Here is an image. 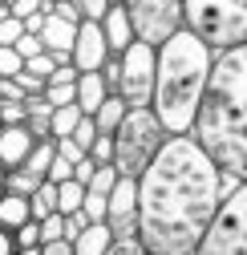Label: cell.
<instances>
[{
    "instance_id": "obj_1",
    "label": "cell",
    "mask_w": 247,
    "mask_h": 255,
    "mask_svg": "<svg viewBox=\"0 0 247 255\" xmlns=\"http://www.w3.org/2000/svg\"><path fill=\"white\" fill-rule=\"evenodd\" d=\"M223 203V174L191 134H170L138 174V239L150 255H195Z\"/></svg>"
},
{
    "instance_id": "obj_2",
    "label": "cell",
    "mask_w": 247,
    "mask_h": 255,
    "mask_svg": "<svg viewBox=\"0 0 247 255\" xmlns=\"http://www.w3.org/2000/svg\"><path fill=\"white\" fill-rule=\"evenodd\" d=\"M191 138L223 178L247 182V45L215 53Z\"/></svg>"
},
{
    "instance_id": "obj_3",
    "label": "cell",
    "mask_w": 247,
    "mask_h": 255,
    "mask_svg": "<svg viewBox=\"0 0 247 255\" xmlns=\"http://www.w3.org/2000/svg\"><path fill=\"white\" fill-rule=\"evenodd\" d=\"M211 65H215V49L203 45L191 28H178V33H170L158 45L150 110L158 114L166 134H191V122L199 114Z\"/></svg>"
},
{
    "instance_id": "obj_4",
    "label": "cell",
    "mask_w": 247,
    "mask_h": 255,
    "mask_svg": "<svg viewBox=\"0 0 247 255\" xmlns=\"http://www.w3.org/2000/svg\"><path fill=\"white\" fill-rule=\"evenodd\" d=\"M166 138L170 134L162 130L158 114L150 106H130L126 118H122V126L114 130V170L126 174V178H138L154 162V154L162 150Z\"/></svg>"
},
{
    "instance_id": "obj_5",
    "label": "cell",
    "mask_w": 247,
    "mask_h": 255,
    "mask_svg": "<svg viewBox=\"0 0 247 255\" xmlns=\"http://www.w3.org/2000/svg\"><path fill=\"white\" fill-rule=\"evenodd\" d=\"M182 28L215 53L247 45V0H182Z\"/></svg>"
},
{
    "instance_id": "obj_6",
    "label": "cell",
    "mask_w": 247,
    "mask_h": 255,
    "mask_svg": "<svg viewBox=\"0 0 247 255\" xmlns=\"http://www.w3.org/2000/svg\"><path fill=\"white\" fill-rule=\"evenodd\" d=\"M195 255H247V182H235L231 195H223Z\"/></svg>"
},
{
    "instance_id": "obj_7",
    "label": "cell",
    "mask_w": 247,
    "mask_h": 255,
    "mask_svg": "<svg viewBox=\"0 0 247 255\" xmlns=\"http://www.w3.org/2000/svg\"><path fill=\"white\" fill-rule=\"evenodd\" d=\"M122 77H118V98L126 106H150L154 98V65H158V45L130 41L118 53Z\"/></svg>"
},
{
    "instance_id": "obj_8",
    "label": "cell",
    "mask_w": 247,
    "mask_h": 255,
    "mask_svg": "<svg viewBox=\"0 0 247 255\" xmlns=\"http://www.w3.org/2000/svg\"><path fill=\"white\" fill-rule=\"evenodd\" d=\"M122 4L130 12L134 37L146 45H162L182 28V0H122Z\"/></svg>"
},
{
    "instance_id": "obj_9",
    "label": "cell",
    "mask_w": 247,
    "mask_h": 255,
    "mask_svg": "<svg viewBox=\"0 0 247 255\" xmlns=\"http://www.w3.org/2000/svg\"><path fill=\"white\" fill-rule=\"evenodd\" d=\"M106 227L114 231V239L138 235V178L118 174L110 199H106Z\"/></svg>"
},
{
    "instance_id": "obj_10",
    "label": "cell",
    "mask_w": 247,
    "mask_h": 255,
    "mask_svg": "<svg viewBox=\"0 0 247 255\" xmlns=\"http://www.w3.org/2000/svg\"><path fill=\"white\" fill-rule=\"evenodd\" d=\"M69 57H73L77 73H89V69H102V65H106L110 45H106V33H102L98 20H81V24H77V37H73Z\"/></svg>"
},
{
    "instance_id": "obj_11",
    "label": "cell",
    "mask_w": 247,
    "mask_h": 255,
    "mask_svg": "<svg viewBox=\"0 0 247 255\" xmlns=\"http://www.w3.org/2000/svg\"><path fill=\"white\" fill-rule=\"evenodd\" d=\"M33 146H37V138L28 134L24 122H20V126H4V130H0V170L24 166V158H28Z\"/></svg>"
},
{
    "instance_id": "obj_12",
    "label": "cell",
    "mask_w": 247,
    "mask_h": 255,
    "mask_svg": "<svg viewBox=\"0 0 247 255\" xmlns=\"http://www.w3.org/2000/svg\"><path fill=\"white\" fill-rule=\"evenodd\" d=\"M98 24H102V33H106L110 53H122L130 41H138V37H134V24H130V12H126V4H122V0H114Z\"/></svg>"
},
{
    "instance_id": "obj_13",
    "label": "cell",
    "mask_w": 247,
    "mask_h": 255,
    "mask_svg": "<svg viewBox=\"0 0 247 255\" xmlns=\"http://www.w3.org/2000/svg\"><path fill=\"white\" fill-rule=\"evenodd\" d=\"M37 37H41L45 53H69V49H73V37H77V24H73V20H61V16L49 12Z\"/></svg>"
},
{
    "instance_id": "obj_14",
    "label": "cell",
    "mask_w": 247,
    "mask_h": 255,
    "mask_svg": "<svg viewBox=\"0 0 247 255\" xmlns=\"http://www.w3.org/2000/svg\"><path fill=\"white\" fill-rule=\"evenodd\" d=\"M106 77H102V69H89V73H77V106H81V114H94L102 102H106Z\"/></svg>"
},
{
    "instance_id": "obj_15",
    "label": "cell",
    "mask_w": 247,
    "mask_h": 255,
    "mask_svg": "<svg viewBox=\"0 0 247 255\" xmlns=\"http://www.w3.org/2000/svg\"><path fill=\"white\" fill-rule=\"evenodd\" d=\"M110 243H114V231L106 223H89V227L73 239V255H106Z\"/></svg>"
},
{
    "instance_id": "obj_16",
    "label": "cell",
    "mask_w": 247,
    "mask_h": 255,
    "mask_svg": "<svg viewBox=\"0 0 247 255\" xmlns=\"http://www.w3.org/2000/svg\"><path fill=\"white\" fill-rule=\"evenodd\" d=\"M126 102H122L118 98V93H106V102L94 110V114H89V118H94V126H98V134H114L118 130V126H122V118H126Z\"/></svg>"
},
{
    "instance_id": "obj_17",
    "label": "cell",
    "mask_w": 247,
    "mask_h": 255,
    "mask_svg": "<svg viewBox=\"0 0 247 255\" xmlns=\"http://www.w3.org/2000/svg\"><path fill=\"white\" fill-rule=\"evenodd\" d=\"M33 215H28V195H12V190H4L0 195V227L4 231H16L20 223H28Z\"/></svg>"
},
{
    "instance_id": "obj_18",
    "label": "cell",
    "mask_w": 247,
    "mask_h": 255,
    "mask_svg": "<svg viewBox=\"0 0 247 255\" xmlns=\"http://www.w3.org/2000/svg\"><path fill=\"white\" fill-rule=\"evenodd\" d=\"M85 114H81V106L77 102H69V106H57L53 110V118H49V138H69L73 130H77V122H81Z\"/></svg>"
},
{
    "instance_id": "obj_19",
    "label": "cell",
    "mask_w": 247,
    "mask_h": 255,
    "mask_svg": "<svg viewBox=\"0 0 247 255\" xmlns=\"http://www.w3.org/2000/svg\"><path fill=\"white\" fill-rule=\"evenodd\" d=\"M53 154H57V142L53 138H41L33 150H28V158H24V166L20 170H28V174H37V178H49V166H53Z\"/></svg>"
},
{
    "instance_id": "obj_20",
    "label": "cell",
    "mask_w": 247,
    "mask_h": 255,
    "mask_svg": "<svg viewBox=\"0 0 247 255\" xmlns=\"http://www.w3.org/2000/svg\"><path fill=\"white\" fill-rule=\"evenodd\" d=\"M53 211H57V182L45 178L33 195H28V215H33V219H45V215H53Z\"/></svg>"
},
{
    "instance_id": "obj_21",
    "label": "cell",
    "mask_w": 247,
    "mask_h": 255,
    "mask_svg": "<svg viewBox=\"0 0 247 255\" xmlns=\"http://www.w3.org/2000/svg\"><path fill=\"white\" fill-rule=\"evenodd\" d=\"M81 199H85V186H81L77 178L57 182V215H73V211H81Z\"/></svg>"
},
{
    "instance_id": "obj_22",
    "label": "cell",
    "mask_w": 247,
    "mask_h": 255,
    "mask_svg": "<svg viewBox=\"0 0 247 255\" xmlns=\"http://www.w3.org/2000/svg\"><path fill=\"white\" fill-rule=\"evenodd\" d=\"M45 178H37V174H28V170H4V190H12V195H33V190L41 186Z\"/></svg>"
},
{
    "instance_id": "obj_23",
    "label": "cell",
    "mask_w": 247,
    "mask_h": 255,
    "mask_svg": "<svg viewBox=\"0 0 247 255\" xmlns=\"http://www.w3.org/2000/svg\"><path fill=\"white\" fill-rule=\"evenodd\" d=\"M114 182H118V170H114V162H106V166H98V170H94V178L85 182V190H89V195H106V199H110Z\"/></svg>"
},
{
    "instance_id": "obj_24",
    "label": "cell",
    "mask_w": 247,
    "mask_h": 255,
    "mask_svg": "<svg viewBox=\"0 0 247 255\" xmlns=\"http://www.w3.org/2000/svg\"><path fill=\"white\" fill-rule=\"evenodd\" d=\"M41 98H45L53 110H57V106H69V102H77V81H73V85H45Z\"/></svg>"
},
{
    "instance_id": "obj_25",
    "label": "cell",
    "mask_w": 247,
    "mask_h": 255,
    "mask_svg": "<svg viewBox=\"0 0 247 255\" xmlns=\"http://www.w3.org/2000/svg\"><path fill=\"white\" fill-rule=\"evenodd\" d=\"M8 12L16 16V20H24V16H37V12H53V4H45V0H8Z\"/></svg>"
},
{
    "instance_id": "obj_26",
    "label": "cell",
    "mask_w": 247,
    "mask_h": 255,
    "mask_svg": "<svg viewBox=\"0 0 247 255\" xmlns=\"http://www.w3.org/2000/svg\"><path fill=\"white\" fill-rule=\"evenodd\" d=\"M41 223V243H53V239H65V215H45V219H37Z\"/></svg>"
},
{
    "instance_id": "obj_27",
    "label": "cell",
    "mask_w": 247,
    "mask_h": 255,
    "mask_svg": "<svg viewBox=\"0 0 247 255\" xmlns=\"http://www.w3.org/2000/svg\"><path fill=\"white\" fill-rule=\"evenodd\" d=\"M12 243H16V247H41V223H37V219L20 223V227L12 231Z\"/></svg>"
},
{
    "instance_id": "obj_28",
    "label": "cell",
    "mask_w": 247,
    "mask_h": 255,
    "mask_svg": "<svg viewBox=\"0 0 247 255\" xmlns=\"http://www.w3.org/2000/svg\"><path fill=\"white\" fill-rule=\"evenodd\" d=\"M89 158H94L98 166L114 162V134H98V138H94V146H89Z\"/></svg>"
},
{
    "instance_id": "obj_29",
    "label": "cell",
    "mask_w": 247,
    "mask_h": 255,
    "mask_svg": "<svg viewBox=\"0 0 247 255\" xmlns=\"http://www.w3.org/2000/svg\"><path fill=\"white\" fill-rule=\"evenodd\" d=\"M24 69V61H20V53L12 49V45H0V77H16Z\"/></svg>"
},
{
    "instance_id": "obj_30",
    "label": "cell",
    "mask_w": 247,
    "mask_h": 255,
    "mask_svg": "<svg viewBox=\"0 0 247 255\" xmlns=\"http://www.w3.org/2000/svg\"><path fill=\"white\" fill-rule=\"evenodd\" d=\"M69 138H73V142H77V146H81V150L89 154V146H94V138H98V126H94V118H89V114H85V118L77 122V130H73Z\"/></svg>"
},
{
    "instance_id": "obj_31",
    "label": "cell",
    "mask_w": 247,
    "mask_h": 255,
    "mask_svg": "<svg viewBox=\"0 0 247 255\" xmlns=\"http://www.w3.org/2000/svg\"><path fill=\"white\" fill-rule=\"evenodd\" d=\"M81 211H85V219H89V223H106V195H89V190H85Z\"/></svg>"
},
{
    "instance_id": "obj_32",
    "label": "cell",
    "mask_w": 247,
    "mask_h": 255,
    "mask_svg": "<svg viewBox=\"0 0 247 255\" xmlns=\"http://www.w3.org/2000/svg\"><path fill=\"white\" fill-rule=\"evenodd\" d=\"M24 69H28V73H37L41 81H49V73L57 69V61H53V53H37V57H28V61H24Z\"/></svg>"
},
{
    "instance_id": "obj_33",
    "label": "cell",
    "mask_w": 247,
    "mask_h": 255,
    "mask_svg": "<svg viewBox=\"0 0 247 255\" xmlns=\"http://www.w3.org/2000/svg\"><path fill=\"white\" fill-rule=\"evenodd\" d=\"M106 255H150V251L142 247L138 235H130V239H114V243L106 247Z\"/></svg>"
},
{
    "instance_id": "obj_34",
    "label": "cell",
    "mask_w": 247,
    "mask_h": 255,
    "mask_svg": "<svg viewBox=\"0 0 247 255\" xmlns=\"http://www.w3.org/2000/svg\"><path fill=\"white\" fill-rule=\"evenodd\" d=\"M12 49L20 53V61H28V57H37V53H45V45H41V37H37V33H20Z\"/></svg>"
},
{
    "instance_id": "obj_35",
    "label": "cell",
    "mask_w": 247,
    "mask_h": 255,
    "mask_svg": "<svg viewBox=\"0 0 247 255\" xmlns=\"http://www.w3.org/2000/svg\"><path fill=\"white\" fill-rule=\"evenodd\" d=\"M20 33H24V20H16L12 12L0 20V45H16V37H20Z\"/></svg>"
},
{
    "instance_id": "obj_36",
    "label": "cell",
    "mask_w": 247,
    "mask_h": 255,
    "mask_svg": "<svg viewBox=\"0 0 247 255\" xmlns=\"http://www.w3.org/2000/svg\"><path fill=\"white\" fill-rule=\"evenodd\" d=\"M65 178H73V162L65 154H53V166H49V182H65Z\"/></svg>"
},
{
    "instance_id": "obj_37",
    "label": "cell",
    "mask_w": 247,
    "mask_h": 255,
    "mask_svg": "<svg viewBox=\"0 0 247 255\" xmlns=\"http://www.w3.org/2000/svg\"><path fill=\"white\" fill-rule=\"evenodd\" d=\"M12 81H16L20 89H24V98H33V93H45V81H41L37 73H28V69H20V73H16Z\"/></svg>"
},
{
    "instance_id": "obj_38",
    "label": "cell",
    "mask_w": 247,
    "mask_h": 255,
    "mask_svg": "<svg viewBox=\"0 0 247 255\" xmlns=\"http://www.w3.org/2000/svg\"><path fill=\"white\" fill-rule=\"evenodd\" d=\"M110 4H114V0H77V8H81V16H85V20H102Z\"/></svg>"
},
{
    "instance_id": "obj_39",
    "label": "cell",
    "mask_w": 247,
    "mask_h": 255,
    "mask_svg": "<svg viewBox=\"0 0 247 255\" xmlns=\"http://www.w3.org/2000/svg\"><path fill=\"white\" fill-rule=\"evenodd\" d=\"M89 227V219H85V211H73V215H65V243H73L81 231Z\"/></svg>"
},
{
    "instance_id": "obj_40",
    "label": "cell",
    "mask_w": 247,
    "mask_h": 255,
    "mask_svg": "<svg viewBox=\"0 0 247 255\" xmlns=\"http://www.w3.org/2000/svg\"><path fill=\"white\" fill-rule=\"evenodd\" d=\"M53 16L73 20V24H81V20H85V16H81V8H77V0H57V4H53Z\"/></svg>"
},
{
    "instance_id": "obj_41",
    "label": "cell",
    "mask_w": 247,
    "mask_h": 255,
    "mask_svg": "<svg viewBox=\"0 0 247 255\" xmlns=\"http://www.w3.org/2000/svg\"><path fill=\"white\" fill-rule=\"evenodd\" d=\"M0 118H4V126H20L24 122V102H0Z\"/></svg>"
},
{
    "instance_id": "obj_42",
    "label": "cell",
    "mask_w": 247,
    "mask_h": 255,
    "mask_svg": "<svg viewBox=\"0 0 247 255\" xmlns=\"http://www.w3.org/2000/svg\"><path fill=\"white\" fill-rule=\"evenodd\" d=\"M73 81H77V65H57L45 85H73Z\"/></svg>"
},
{
    "instance_id": "obj_43",
    "label": "cell",
    "mask_w": 247,
    "mask_h": 255,
    "mask_svg": "<svg viewBox=\"0 0 247 255\" xmlns=\"http://www.w3.org/2000/svg\"><path fill=\"white\" fill-rule=\"evenodd\" d=\"M0 102H24V89L12 77H0Z\"/></svg>"
},
{
    "instance_id": "obj_44",
    "label": "cell",
    "mask_w": 247,
    "mask_h": 255,
    "mask_svg": "<svg viewBox=\"0 0 247 255\" xmlns=\"http://www.w3.org/2000/svg\"><path fill=\"white\" fill-rule=\"evenodd\" d=\"M94 170H98V162H94V158H89V154L81 158V162H73V178H77L81 186H85L89 178H94Z\"/></svg>"
},
{
    "instance_id": "obj_45",
    "label": "cell",
    "mask_w": 247,
    "mask_h": 255,
    "mask_svg": "<svg viewBox=\"0 0 247 255\" xmlns=\"http://www.w3.org/2000/svg\"><path fill=\"white\" fill-rule=\"evenodd\" d=\"M41 255H73V243H65V239H53V243H41Z\"/></svg>"
},
{
    "instance_id": "obj_46",
    "label": "cell",
    "mask_w": 247,
    "mask_h": 255,
    "mask_svg": "<svg viewBox=\"0 0 247 255\" xmlns=\"http://www.w3.org/2000/svg\"><path fill=\"white\" fill-rule=\"evenodd\" d=\"M0 255H16V243H12V231L0 227Z\"/></svg>"
},
{
    "instance_id": "obj_47",
    "label": "cell",
    "mask_w": 247,
    "mask_h": 255,
    "mask_svg": "<svg viewBox=\"0 0 247 255\" xmlns=\"http://www.w3.org/2000/svg\"><path fill=\"white\" fill-rule=\"evenodd\" d=\"M41 24H45V12H37V16H24V33H41Z\"/></svg>"
},
{
    "instance_id": "obj_48",
    "label": "cell",
    "mask_w": 247,
    "mask_h": 255,
    "mask_svg": "<svg viewBox=\"0 0 247 255\" xmlns=\"http://www.w3.org/2000/svg\"><path fill=\"white\" fill-rule=\"evenodd\" d=\"M16 255H41V247H16Z\"/></svg>"
},
{
    "instance_id": "obj_49",
    "label": "cell",
    "mask_w": 247,
    "mask_h": 255,
    "mask_svg": "<svg viewBox=\"0 0 247 255\" xmlns=\"http://www.w3.org/2000/svg\"><path fill=\"white\" fill-rule=\"evenodd\" d=\"M8 16V0H0V20H4Z\"/></svg>"
},
{
    "instance_id": "obj_50",
    "label": "cell",
    "mask_w": 247,
    "mask_h": 255,
    "mask_svg": "<svg viewBox=\"0 0 247 255\" xmlns=\"http://www.w3.org/2000/svg\"><path fill=\"white\" fill-rule=\"evenodd\" d=\"M0 195H4V170H0Z\"/></svg>"
},
{
    "instance_id": "obj_51",
    "label": "cell",
    "mask_w": 247,
    "mask_h": 255,
    "mask_svg": "<svg viewBox=\"0 0 247 255\" xmlns=\"http://www.w3.org/2000/svg\"><path fill=\"white\" fill-rule=\"evenodd\" d=\"M0 130H4V118H0Z\"/></svg>"
},
{
    "instance_id": "obj_52",
    "label": "cell",
    "mask_w": 247,
    "mask_h": 255,
    "mask_svg": "<svg viewBox=\"0 0 247 255\" xmlns=\"http://www.w3.org/2000/svg\"><path fill=\"white\" fill-rule=\"evenodd\" d=\"M45 4H57V0H45Z\"/></svg>"
}]
</instances>
